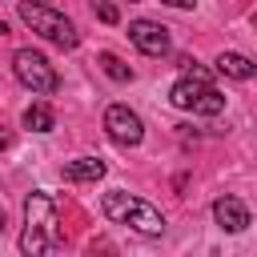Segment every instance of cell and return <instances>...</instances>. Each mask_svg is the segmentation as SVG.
Segmentation results:
<instances>
[{"instance_id":"5","label":"cell","mask_w":257,"mask_h":257,"mask_svg":"<svg viewBox=\"0 0 257 257\" xmlns=\"http://www.w3.org/2000/svg\"><path fill=\"white\" fill-rule=\"evenodd\" d=\"M12 72H16V80H20L24 88H32L36 96H52V92L60 88L56 68H52L48 56L36 52V48H16V56H12Z\"/></svg>"},{"instance_id":"7","label":"cell","mask_w":257,"mask_h":257,"mask_svg":"<svg viewBox=\"0 0 257 257\" xmlns=\"http://www.w3.org/2000/svg\"><path fill=\"white\" fill-rule=\"evenodd\" d=\"M128 40L145 52V56H165L169 52V28L157 20H133L128 24Z\"/></svg>"},{"instance_id":"13","label":"cell","mask_w":257,"mask_h":257,"mask_svg":"<svg viewBox=\"0 0 257 257\" xmlns=\"http://www.w3.org/2000/svg\"><path fill=\"white\" fill-rule=\"evenodd\" d=\"M96 16H100L104 24H116V20H120V12H116L108 0H96Z\"/></svg>"},{"instance_id":"18","label":"cell","mask_w":257,"mask_h":257,"mask_svg":"<svg viewBox=\"0 0 257 257\" xmlns=\"http://www.w3.org/2000/svg\"><path fill=\"white\" fill-rule=\"evenodd\" d=\"M0 149H4V137H0Z\"/></svg>"},{"instance_id":"11","label":"cell","mask_w":257,"mask_h":257,"mask_svg":"<svg viewBox=\"0 0 257 257\" xmlns=\"http://www.w3.org/2000/svg\"><path fill=\"white\" fill-rule=\"evenodd\" d=\"M20 120H24V128H28V133H52V128H56V112H52L44 100H32V104L24 108V116H20Z\"/></svg>"},{"instance_id":"1","label":"cell","mask_w":257,"mask_h":257,"mask_svg":"<svg viewBox=\"0 0 257 257\" xmlns=\"http://www.w3.org/2000/svg\"><path fill=\"white\" fill-rule=\"evenodd\" d=\"M56 245V201L44 189H32L24 197V233H20V253L40 257Z\"/></svg>"},{"instance_id":"4","label":"cell","mask_w":257,"mask_h":257,"mask_svg":"<svg viewBox=\"0 0 257 257\" xmlns=\"http://www.w3.org/2000/svg\"><path fill=\"white\" fill-rule=\"evenodd\" d=\"M169 104H173V108H193V112H201V116H217V112L225 108V96H221L209 80L181 72V80H173V88H169Z\"/></svg>"},{"instance_id":"10","label":"cell","mask_w":257,"mask_h":257,"mask_svg":"<svg viewBox=\"0 0 257 257\" xmlns=\"http://www.w3.org/2000/svg\"><path fill=\"white\" fill-rule=\"evenodd\" d=\"M217 72H225V76H233V80H249V76L257 72V64H253L245 52H221V56H217Z\"/></svg>"},{"instance_id":"14","label":"cell","mask_w":257,"mask_h":257,"mask_svg":"<svg viewBox=\"0 0 257 257\" xmlns=\"http://www.w3.org/2000/svg\"><path fill=\"white\" fill-rule=\"evenodd\" d=\"M165 4H169V8H193L197 0H165Z\"/></svg>"},{"instance_id":"3","label":"cell","mask_w":257,"mask_h":257,"mask_svg":"<svg viewBox=\"0 0 257 257\" xmlns=\"http://www.w3.org/2000/svg\"><path fill=\"white\" fill-rule=\"evenodd\" d=\"M16 12H20V20H24V24H28L36 36L52 40L56 48H68V52H72V48L80 44V32H76V24H72L64 12L48 8L44 0H36V4H32V0H20V4H16Z\"/></svg>"},{"instance_id":"2","label":"cell","mask_w":257,"mask_h":257,"mask_svg":"<svg viewBox=\"0 0 257 257\" xmlns=\"http://www.w3.org/2000/svg\"><path fill=\"white\" fill-rule=\"evenodd\" d=\"M100 209H104L108 221L128 225V229H137V233H145V237H161V233H165L161 209H153L149 201H141V197L124 193V189H108V193L100 197Z\"/></svg>"},{"instance_id":"9","label":"cell","mask_w":257,"mask_h":257,"mask_svg":"<svg viewBox=\"0 0 257 257\" xmlns=\"http://www.w3.org/2000/svg\"><path fill=\"white\" fill-rule=\"evenodd\" d=\"M60 173H64V181H76V185L100 181V177H104V161H100V157H76V161H68Z\"/></svg>"},{"instance_id":"12","label":"cell","mask_w":257,"mask_h":257,"mask_svg":"<svg viewBox=\"0 0 257 257\" xmlns=\"http://www.w3.org/2000/svg\"><path fill=\"white\" fill-rule=\"evenodd\" d=\"M100 68H104V76H112L116 84H128V80H133V68H128L116 52H100Z\"/></svg>"},{"instance_id":"16","label":"cell","mask_w":257,"mask_h":257,"mask_svg":"<svg viewBox=\"0 0 257 257\" xmlns=\"http://www.w3.org/2000/svg\"><path fill=\"white\" fill-rule=\"evenodd\" d=\"M4 32H8V24H4V20H0V36H4Z\"/></svg>"},{"instance_id":"17","label":"cell","mask_w":257,"mask_h":257,"mask_svg":"<svg viewBox=\"0 0 257 257\" xmlns=\"http://www.w3.org/2000/svg\"><path fill=\"white\" fill-rule=\"evenodd\" d=\"M253 28H257V12H253Z\"/></svg>"},{"instance_id":"6","label":"cell","mask_w":257,"mask_h":257,"mask_svg":"<svg viewBox=\"0 0 257 257\" xmlns=\"http://www.w3.org/2000/svg\"><path fill=\"white\" fill-rule=\"evenodd\" d=\"M104 133H108L112 145L137 149V145L145 141V120H141L128 104H108V108H104Z\"/></svg>"},{"instance_id":"15","label":"cell","mask_w":257,"mask_h":257,"mask_svg":"<svg viewBox=\"0 0 257 257\" xmlns=\"http://www.w3.org/2000/svg\"><path fill=\"white\" fill-rule=\"evenodd\" d=\"M4 225H8V217H4V209H0V233H4Z\"/></svg>"},{"instance_id":"8","label":"cell","mask_w":257,"mask_h":257,"mask_svg":"<svg viewBox=\"0 0 257 257\" xmlns=\"http://www.w3.org/2000/svg\"><path fill=\"white\" fill-rule=\"evenodd\" d=\"M213 221H217L225 233H241V229H249V209H245V201H237V197H217V201H213Z\"/></svg>"}]
</instances>
